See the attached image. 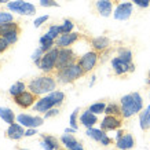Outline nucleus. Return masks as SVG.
I'll use <instances>...</instances> for the list:
<instances>
[{"label":"nucleus","instance_id":"nucleus-26","mask_svg":"<svg viewBox=\"0 0 150 150\" xmlns=\"http://www.w3.org/2000/svg\"><path fill=\"white\" fill-rule=\"evenodd\" d=\"M88 137L91 138V139H94L95 142H100L102 141V138L106 135V132L103 131V129H98V128H87V132H86Z\"/></svg>","mask_w":150,"mask_h":150},{"label":"nucleus","instance_id":"nucleus-46","mask_svg":"<svg viewBox=\"0 0 150 150\" xmlns=\"http://www.w3.org/2000/svg\"><path fill=\"white\" fill-rule=\"evenodd\" d=\"M94 83H95V76H92V80H91V83H90V87L94 86Z\"/></svg>","mask_w":150,"mask_h":150},{"label":"nucleus","instance_id":"nucleus-20","mask_svg":"<svg viewBox=\"0 0 150 150\" xmlns=\"http://www.w3.org/2000/svg\"><path fill=\"white\" fill-rule=\"evenodd\" d=\"M41 147L44 150H59L61 149V145H59V141L52 135H41Z\"/></svg>","mask_w":150,"mask_h":150},{"label":"nucleus","instance_id":"nucleus-30","mask_svg":"<svg viewBox=\"0 0 150 150\" xmlns=\"http://www.w3.org/2000/svg\"><path fill=\"white\" fill-rule=\"evenodd\" d=\"M48 95L54 99V102H55V106L58 108V106H61V105L64 103V100H65V94L62 91H59V90H55V91H52V92H50Z\"/></svg>","mask_w":150,"mask_h":150},{"label":"nucleus","instance_id":"nucleus-13","mask_svg":"<svg viewBox=\"0 0 150 150\" xmlns=\"http://www.w3.org/2000/svg\"><path fill=\"white\" fill-rule=\"evenodd\" d=\"M80 37H81L80 33H74V32L62 33V35L55 40V46L58 47V48H69V47L73 46Z\"/></svg>","mask_w":150,"mask_h":150},{"label":"nucleus","instance_id":"nucleus-15","mask_svg":"<svg viewBox=\"0 0 150 150\" xmlns=\"http://www.w3.org/2000/svg\"><path fill=\"white\" fill-rule=\"evenodd\" d=\"M6 135L8 139L11 141H19L25 137V129H23V125H21L19 123H13L10 124L7 131H6Z\"/></svg>","mask_w":150,"mask_h":150},{"label":"nucleus","instance_id":"nucleus-22","mask_svg":"<svg viewBox=\"0 0 150 150\" xmlns=\"http://www.w3.org/2000/svg\"><path fill=\"white\" fill-rule=\"evenodd\" d=\"M139 125L142 131H150V105L139 113Z\"/></svg>","mask_w":150,"mask_h":150},{"label":"nucleus","instance_id":"nucleus-9","mask_svg":"<svg viewBox=\"0 0 150 150\" xmlns=\"http://www.w3.org/2000/svg\"><path fill=\"white\" fill-rule=\"evenodd\" d=\"M112 68H113V72L116 76H125V74L132 73L135 70V65H134V62L128 64V62L123 61L121 58L114 57L112 59Z\"/></svg>","mask_w":150,"mask_h":150},{"label":"nucleus","instance_id":"nucleus-2","mask_svg":"<svg viewBox=\"0 0 150 150\" xmlns=\"http://www.w3.org/2000/svg\"><path fill=\"white\" fill-rule=\"evenodd\" d=\"M57 79L54 74H44L40 77L32 79L28 81V90L33 94H36L37 96L44 95V94H50V92L55 91L57 88Z\"/></svg>","mask_w":150,"mask_h":150},{"label":"nucleus","instance_id":"nucleus-29","mask_svg":"<svg viewBox=\"0 0 150 150\" xmlns=\"http://www.w3.org/2000/svg\"><path fill=\"white\" fill-rule=\"evenodd\" d=\"M117 57L118 58H121L123 61L128 62V64H131L132 62V51L129 48H125V47H120L117 51Z\"/></svg>","mask_w":150,"mask_h":150},{"label":"nucleus","instance_id":"nucleus-17","mask_svg":"<svg viewBox=\"0 0 150 150\" xmlns=\"http://www.w3.org/2000/svg\"><path fill=\"white\" fill-rule=\"evenodd\" d=\"M61 143L69 150H84L80 142H77V139L73 137L72 134H65L61 137Z\"/></svg>","mask_w":150,"mask_h":150},{"label":"nucleus","instance_id":"nucleus-40","mask_svg":"<svg viewBox=\"0 0 150 150\" xmlns=\"http://www.w3.org/2000/svg\"><path fill=\"white\" fill-rule=\"evenodd\" d=\"M41 7H58V3L55 0H40Z\"/></svg>","mask_w":150,"mask_h":150},{"label":"nucleus","instance_id":"nucleus-38","mask_svg":"<svg viewBox=\"0 0 150 150\" xmlns=\"http://www.w3.org/2000/svg\"><path fill=\"white\" fill-rule=\"evenodd\" d=\"M48 15H43V17H39V18L35 19V22H33V25H35V28H40L43 23H46L47 21H48Z\"/></svg>","mask_w":150,"mask_h":150},{"label":"nucleus","instance_id":"nucleus-34","mask_svg":"<svg viewBox=\"0 0 150 150\" xmlns=\"http://www.w3.org/2000/svg\"><path fill=\"white\" fill-rule=\"evenodd\" d=\"M14 22V17L13 14L6 13V11H0V25H4V23Z\"/></svg>","mask_w":150,"mask_h":150},{"label":"nucleus","instance_id":"nucleus-43","mask_svg":"<svg viewBox=\"0 0 150 150\" xmlns=\"http://www.w3.org/2000/svg\"><path fill=\"white\" fill-rule=\"evenodd\" d=\"M35 134H37V129H36V128H26V129H25V137H26V138L33 137Z\"/></svg>","mask_w":150,"mask_h":150},{"label":"nucleus","instance_id":"nucleus-52","mask_svg":"<svg viewBox=\"0 0 150 150\" xmlns=\"http://www.w3.org/2000/svg\"><path fill=\"white\" fill-rule=\"evenodd\" d=\"M149 94H150V91H149Z\"/></svg>","mask_w":150,"mask_h":150},{"label":"nucleus","instance_id":"nucleus-21","mask_svg":"<svg viewBox=\"0 0 150 150\" xmlns=\"http://www.w3.org/2000/svg\"><path fill=\"white\" fill-rule=\"evenodd\" d=\"M96 123H98V117H96V114H94L92 112H90L88 109L84 110V112L80 114V124H81V125H84L86 128L94 127Z\"/></svg>","mask_w":150,"mask_h":150},{"label":"nucleus","instance_id":"nucleus-4","mask_svg":"<svg viewBox=\"0 0 150 150\" xmlns=\"http://www.w3.org/2000/svg\"><path fill=\"white\" fill-rule=\"evenodd\" d=\"M58 54L59 48L57 46L54 48H51L50 51H47L46 54L41 57V59L39 61L37 66L46 73V74H54L55 69H57V61H58Z\"/></svg>","mask_w":150,"mask_h":150},{"label":"nucleus","instance_id":"nucleus-42","mask_svg":"<svg viewBox=\"0 0 150 150\" xmlns=\"http://www.w3.org/2000/svg\"><path fill=\"white\" fill-rule=\"evenodd\" d=\"M113 142H114V141H113V139H112V138H109V137H108V135H105V137L102 138V141H100L99 143H100V145H102V146H109V145H112Z\"/></svg>","mask_w":150,"mask_h":150},{"label":"nucleus","instance_id":"nucleus-51","mask_svg":"<svg viewBox=\"0 0 150 150\" xmlns=\"http://www.w3.org/2000/svg\"><path fill=\"white\" fill-rule=\"evenodd\" d=\"M22 150H26V149H22Z\"/></svg>","mask_w":150,"mask_h":150},{"label":"nucleus","instance_id":"nucleus-49","mask_svg":"<svg viewBox=\"0 0 150 150\" xmlns=\"http://www.w3.org/2000/svg\"><path fill=\"white\" fill-rule=\"evenodd\" d=\"M112 1H113V3H117V4L120 3V0H112Z\"/></svg>","mask_w":150,"mask_h":150},{"label":"nucleus","instance_id":"nucleus-19","mask_svg":"<svg viewBox=\"0 0 150 150\" xmlns=\"http://www.w3.org/2000/svg\"><path fill=\"white\" fill-rule=\"evenodd\" d=\"M134 146H135V139H134L131 134H127V132L116 141V147L118 150H129Z\"/></svg>","mask_w":150,"mask_h":150},{"label":"nucleus","instance_id":"nucleus-7","mask_svg":"<svg viewBox=\"0 0 150 150\" xmlns=\"http://www.w3.org/2000/svg\"><path fill=\"white\" fill-rule=\"evenodd\" d=\"M7 8L13 13H18L21 15H35L36 13V7L32 3H28L23 0H15V1H8L7 3Z\"/></svg>","mask_w":150,"mask_h":150},{"label":"nucleus","instance_id":"nucleus-50","mask_svg":"<svg viewBox=\"0 0 150 150\" xmlns=\"http://www.w3.org/2000/svg\"><path fill=\"white\" fill-rule=\"evenodd\" d=\"M59 150H69V149H66V147H61Z\"/></svg>","mask_w":150,"mask_h":150},{"label":"nucleus","instance_id":"nucleus-12","mask_svg":"<svg viewBox=\"0 0 150 150\" xmlns=\"http://www.w3.org/2000/svg\"><path fill=\"white\" fill-rule=\"evenodd\" d=\"M17 121H18L21 125H23L25 128H37V127H40V125H43V123H44V117L21 113V114L17 116Z\"/></svg>","mask_w":150,"mask_h":150},{"label":"nucleus","instance_id":"nucleus-45","mask_svg":"<svg viewBox=\"0 0 150 150\" xmlns=\"http://www.w3.org/2000/svg\"><path fill=\"white\" fill-rule=\"evenodd\" d=\"M77 131V129H74V128H66V129H65V134H72V132H76Z\"/></svg>","mask_w":150,"mask_h":150},{"label":"nucleus","instance_id":"nucleus-11","mask_svg":"<svg viewBox=\"0 0 150 150\" xmlns=\"http://www.w3.org/2000/svg\"><path fill=\"white\" fill-rule=\"evenodd\" d=\"M123 120H124L123 116H110V114H106L105 118L100 121V129H103L105 132L120 129V127L123 125Z\"/></svg>","mask_w":150,"mask_h":150},{"label":"nucleus","instance_id":"nucleus-37","mask_svg":"<svg viewBox=\"0 0 150 150\" xmlns=\"http://www.w3.org/2000/svg\"><path fill=\"white\" fill-rule=\"evenodd\" d=\"M10 47H11V46H10L8 43L6 41L4 37H1V36H0V55H1V54H4V52H6L7 50H8Z\"/></svg>","mask_w":150,"mask_h":150},{"label":"nucleus","instance_id":"nucleus-44","mask_svg":"<svg viewBox=\"0 0 150 150\" xmlns=\"http://www.w3.org/2000/svg\"><path fill=\"white\" fill-rule=\"evenodd\" d=\"M124 134H125V132H124L123 129H117V134H116V141H117L118 138H121V137H123Z\"/></svg>","mask_w":150,"mask_h":150},{"label":"nucleus","instance_id":"nucleus-5","mask_svg":"<svg viewBox=\"0 0 150 150\" xmlns=\"http://www.w3.org/2000/svg\"><path fill=\"white\" fill-rule=\"evenodd\" d=\"M77 61H79V57L76 55V52H74L70 47H69V48H59L58 61H57V69H55V72L68 68V66H70V65L76 64Z\"/></svg>","mask_w":150,"mask_h":150},{"label":"nucleus","instance_id":"nucleus-39","mask_svg":"<svg viewBox=\"0 0 150 150\" xmlns=\"http://www.w3.org/2000/svg\"><path fill=\"white\" fill-rule=\"evenodd\" d=\"M134 4H137L141 8H147L150 6V0H131Z\"/></svg>","mask_w":150,"mask_h":150},{"label":"nucleus","instance_id":"nucleus-48","mask_svg":"<svg viewBox=\"0 0 150 150\" xmlns=\"http://www.w3.org/2000/svg\"><path fill=\"white\" fill-rule=\"evenodd\" d=\"M7 1H10V0H0V4H4V3H7Z\"/></svg>","mask_w":150,"mask_h":150},{"label":"nucleus","instance_id":"nucleus-10","mask_svg":"<svg viewBox=\"0 0 150 150\" xmlns=\"http://www.w3.org/2000/svg\"><path fill=\"white\" fill-rule=\"evenodd\" d=\"M134 13V3L132 1H124V3H118L117 7L114 8L113 17L117 21H127Z\"/></svg>","mask_w":150,"mask_h":150},{"label":"nucleus","instance_id":"nucleus-36","mask_svg":"<svg viewBox=\"0 0 150 150\" xmlns=\"http://www.w3.org/2000/svg\"><path fill=\"white\" fill-rule=\"evenodd\" d=\"M44 54H46V52H44V51L41 50V47H39V48H37V50L32 54V59H33V62H35V64L37 65V64H39V61L41 59V57H43Z\"/></svg>","mask_w":150,"mask_h":150},{"label":"nucleus","instance_id":"nucleus-6","mask_svg":"<svg viewBox=\"0 0 150 150\" xmlns=\"http://www.w3.org/2000/svg\"><path fill=\"white\" fill-rule=\"evenodd\" d=\"M99 54L100 52H98V51L95 50H91L88 51V52H86L84 55H81L80 58H79V65L81 66V69L84 70V73H90L92 72L94 69L96 68V65H98V62H99Z\"/></svg>","mask_w":150,"mask_h":150},{"label":"nucleus","instance_id":"nucleus-28","mask_svg":"<svg viewBox=\"0 0 150 150\" xmlns=\"http://www.w3.org/2000/svg\"><path fill=\"white\" fill-rule=\"evenodd\" d=\"M19 35H21V28H19V29H15V30H11V32H8L7 35H4L3 37L6 39V41L8 43L10 46H14V44L18 41Z\"/></svg>","mask_w":150,"mask_h":150},{"label":"nucleus","instance_id":"nucleus-3","mask_svg":"<svg viewBox=\"0 0 150 150\" xmlns=\"http://www.w3.org/2000/svg\"><path fill=\"white\" fill-rule=\"evenodd\" d=\"M54 76L57 79V81L61 84H72V83L77 81L79 79H81L83 76H86V73L81 69V66L79 65V62H76V64L70 65L62 70L55 72Z\"/></svg>","mask_w":150,"mask_h":150},{"label":"nucleus","instance_id":"nucleus-32","mask_svg":"<svg viewBox=\"0 0 150 150\" xmlns=\"http://www.w3.org/2000/svg\"><path fill=\"white\" fill-rule=\"evenodd\" d=\"M47 35L51 37V39H54L57 40L61 35H62V30H61V25H51L48 28V30H47Z\"/></svg>","mask_w":150,"mask_h":150},{"label":"nucleus","instance_id":"nucleus-23","mask_svg":"<svg viewBox=\"0 0 150 150\" xmlns=\"http://www.w3.org/2000/svg\"><path fill=\"white\" fill-rule=\"evenodd\" d=\"M26 90H28V83H25V81H17V83H14L13 86L10 87L8 92H10V95L14 98V96L22 94L23 91H26Z\"/></svg>","mask_w":150,"mask_h":150},{"label":"nucleus","instance_id":"nucleus-18","mask_svg":"<svg viewBox=\"0 0 150 150\" xmlns=\"http://www.w3.org/2000/svg\"><path fill=\"white\" fill-rule=\"evenodd\" d=\"M91 47H92V50L98 51V52H103L105 50H108L110 47V39L106 36L94 37L91 40Z\"/></svg>","mask_w":150,"mask_h":150},{"label":"nucleus","instance_id":"nucleus-16","mask_svg":"<svg viewBox=\"0 0 150 150\" xmlns=\"http://www.w3.org/2000/svg\"><path fill=\"white\" fill-rule=\"evenodd\" d=\"M113 4L112 0H98L95 3V8L100 17H110L113 13Z\"/></svg>","mask_w":150,"mask_h":150},{"label":"nucleus","instance_id":"nucleus-41","mask_svg":"<svg viewBox=\"0 0 150 150\" xmlns=\"http://www.w3.org/2000/svg\"><path fill=\"white\" fill-rule=\"evenodd\" d=\"M58 114H59V109H58V108H52V109H50L48 112H46V113H44V118L55 117V116H58Z\"/></svg>","mask_w":150,"mask_h":150},{"label":"nucleus","instance_id":"nucleus-31","mask_svg":"<svg viewBox=\"0 0 150 150\" xmlns=\"http://www.w3.org/2000/svg\"><path fill=\"white\" fill-rule=\"evenodd\" d=\"M106 105L105 102H96V103H92L90 108H88V110L90 112H92L94 114H100V113H105V109H106Z\"/></svg>","mask_w":150,"mask_h":150},{"label":"nucleus","instance_id":"nucleus-24","mask_svg":"<svg viewBox=\"0 0 150 150\" xmlns=\"http://www.w3.org/2000/svg\"><path fill=\"white\" fill-rule=\"evenodd\" d=\"M0 118L10 125V124H13L15 121L17 117H15V114H14V112L11 109H8V108H0Z\"/></svg>","mask_w":150,"mask_h":150},{"label":"nucleus","instance_id":"nucleus-1","mask_svg":"<svg viewBox=\"0 0 150 150\" xmlns=\"http://www.w3.org/2000/svg\"><path fill=\"white\" fill-rule=\"evenodd\" d=\"M121 116L123 118H131L132 116L141 113L143 109V99L139 92H129L120 99Z\"/></svg>","mask_w":150,"mask_h":150},{"label":"nucleus","instance_id":"nucleus-27","mask_svg":"<svg viewBox=\"0 0 150 150\" xmlns=\"http://www.w3.org/2000/svg\"><path fill=\"white\" fill-rule=\"evenodd\" d=\"M105 114H110V116H121V105L117 103H110L106 105V109H105Z\"/></svg>","mask_w":150,"mask_h":150},{"label":"nucleus","instance_id":"nucleus-47","mask_svg":"<svg viewBox=\"0 0 150 150\" xmlns=\"http://www.w3.org/2000/svg\"><path fill=\"white\" fill-rule=\"evenodd\" d=\"M147 84H150V70H149V73H147Z\"/></svg>","mask_w":150,"mask_h":150},{"label":"nucleus","instance_id":"nucleus-25","mask_svg":"<svg viewBox=\"0 0 150 150\" xmlns=\"http://www.w3.org/2000/svg\"><path fill=\"white\" fill-rule=\"evenodd\" d=\"M40 47L44 52H47V51H50L51 48H54L55 47V40L54 39H51V37L46 33L44 36L40 37Z\"/></svg>","mask_w":150,"mask_h":150},{"label":"nucleus","instance_id":"nucleus-8","mask_svg":"<svg viewBox=\"0 0 150 150\" xmlns=\"http://www.w3.org/2000/svg\"><path fill=\"white\" fill-rule=\"evenodd\" d=\"M37 99H39V96L36 94L30 92L29 90H26L22 94H19V95L13 98L14 103L17 105L18 108H21V109H29V108H32L33 105L37 102Z\"/></svg>","mask_w":150,"mask_h":150},{"label":"nucleus","instance_id":"nucleus-35","mask_svg":"<svg viewBox=\"0 0 150 150\" xmlns=\"http://www.w3.org/2000/svg\"><path fill=\"white\" fill-rule=\"evenodd\" d=\"M73 28H74V23L72 19H65L64 23L61 25V30H62V33H70L73 30Z\"/></svg>","mask_w":150,"mask_h":150},{"label":"nucleus","instance_id":"nucleus-33","mask_svg":"<svg viewBox=\"0 0 150 150\" xmlns=\"http://www.w3.org/2000/svg\"><path fill=\"white\" fill-rule=\"evenodd\" d=\"M79 112H80V109H79V108H76V109L73 110V113L70 114V118H69V123H70V127L74 128V129H79V121H77Z\"/></svg>","mask_w":150,"mask_h":150},{"label":"nucleus","instance_id":"nucleus-14","mask_svg":"<svg viewBox=\"0 0 150 150\" xmlns=\"http://www.w3.org/2000/svg\"><path fill=\"white\" fill-rule=\"evenodd\" d=\"M52 108H57V106H55L54 99H52L50 95L39 98L36 103L33 105V110L37 112V113H43V114L46 113V112H48L50 109H52Z\"/></svg>","mask_w":150,"mask_h":150}]
</instances>
